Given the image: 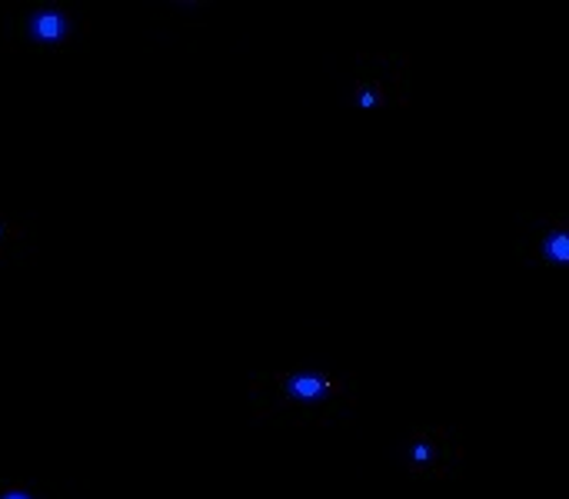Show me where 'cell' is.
Returning <instances> with one entry per match:
<instances>
[{
    "label": "cell",
    "mask_w": 569,
    "mask_h": 499,
    "mask_svg": "<svg viewBox=\"0 0 569 499\" xmlns=\"http://www.w3.org/2000/svg\"><path fill=\"white\" fill-rule=\"evenodd\" d=\"M40 260V230L33 220L0 210V263L33 267Z\"/></svg>",
    "instance_id": "obj_6"
},
{
    "label": "cell",
    "mask_w": 569,
    "mask_h": 499,
    "mask_svg": "<svg viewBox=\"0 0 569 499\" xmlns=\"http://www.w3.org/2000/svg\"><path fill=\"white\" fill-rule=\"evenodd\" d=\"M413 100V57L407 50H360L350 60L347 107L353 110H403Z\"/></svg>",
    "instance_id": "obj_3"
},
{
    "label": "cell",
    "mask_w": 569,
    "mask_h": 499,
    "mask_svg": "<svg viewBox=\"0 0 569 499\" xmlns=\"http://www.w3.org/2000/svg\"><path fill=\"white\" fill-rule=\"evenodd\" d=\"M510 253L520 267H569V210L520 213Z\"/></svg>",
    "instance_id": "obj_5"
},
{
    "label": "cell",
    "mask_w": 569,
    "mask_h": 499,
    "mask_svg": "<svg viewBox=\"0 0 569 499\" xmlns=\"http://www.w3.org/2000/svg\"><path fill=\"white\" fill-rule=\"evenodd\" d=\"M397 463L417 483H457L467 470V433L457 423H417L397 443Z\"/></svg>",
    "instance_id": "obj_4"
},
{
    "label": "cell",
    "mask_w": 569,
    "mask_h": 499,
    "mask_svg": "<svg viewBox=\"0 0 569 499\" xmlns=\"http://www.w3.org/2000/svg\"><path fill=\"white\" fill-rule=\"evenodd\" d=\"M93 13L83 0H0V53L60 57L87 50Z\"/></svg>",
    "instance_id": "obj_2"
},
{
    "label": "cell",
    "mask_w": 569,
    "mask_h": 499,
    "mask_svg": "<svg viewBox=\"0 0 569 499\" xmlns=\"http://www.w3.org/2000/svg\"><path fill=\"white\" fill-rule=\"evenodd\" d=\"M360 410V377L350 370L283 367L247 380V413L270 430H330Z\"/></svg>",
    "instance_id": "obj_1"
},
{
    "label": "cell",
    "mask_w": 569,
    "mask_h": 499,
    "mask_svg": "<svg viewBox=\"0 0 569 499\" xmlns=\"http://www.w3.org/2000/svg\"><path fill=\"white\" fill-rule=\"evenodd\" d=\"M0 499H67L50 480H27V477H0Z\"/></svg>",
    "instance_id": "obj_7"
}]
</instances>
